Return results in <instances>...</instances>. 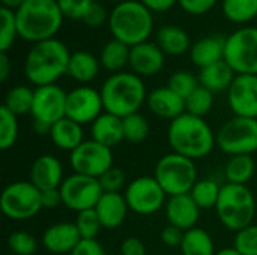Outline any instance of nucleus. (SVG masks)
<instances>
[{
    "label": "nucleus",
    "mask_w": 257,
    "mask_h": 255,
    "mask_svg": "<svg viewBox=\"0 0 257 255\" xmlns=\"http://www.w3.org/2000/svg\"><path fill=\"white\" fill-rule=\"evenodd\" d=\"M199 86V77H194L188 71H176L170 75L167 81V87L179 95L182 99H187Z\"/></svg>",
    "instance_id": "obj_39"
},
{
    "label": "nucleus",
    "mask_w": 257,
    "mask_h": 255,
    "mask_svg": "<svg viewBox=\"0 0 257 255\" xmlns=\"http://www.w3.org/2000/svg\"><path fill=\"white\" fill-rule=\"evenodd\" d=\"M66 96L68 93L57 84L36 87L30 113L33 123L51 128L56 122L66 117Z\"/></svg>",
    "instance_id": "obj_14"
},
{
    "label": "nucleus",
    "mask_w": 257,
    "mask_h": 255,
    "mask_svg": "<svg viewBox=\"0 0 257 255\" xmlns=\"http://www.w3.org/2000/svg\"><path fill=\"white\" fill-rule=\"evenodd\" d=\"M130 51H131V47H128L126 44L117 39L108 41L102 47L101 54H99L101 68H104L105 71L111 74L122 72L123 68L130 65Z\"/></svg>",
    "instance_id": "obj_30"
},
{
    "label": "nucleus",
    "mask_w": 257,
    "mask_h": 255,
    "mask_svg": "<svg viewBox=\"0 0 257 255\" xmlns=\"http://www.w3.org/2000/svg\"><path fill=\"white\" fill-rule=\"evenodd\" d=\"M29 180L39 189H57L63 183V165L53 155H41L38 156L29 173Z\"/></svg>",
    "instance_id": "obj_20"
},
{
    "label": "nucleus",
    "mask_w": 257,
    "mask_h": 255,
    "mask_svg": "<svg viewBox=\"0 0 257 255\" xmlns=\"http://www.w3.org/2000/svg\"><path fill=\"white\" fill-rule=\"evenodd\" d=\"M221 186L223 185H218L214 179H199L193 186L190 195L200 207V210L215 209L221 194Z\"/></svg>",
    "instance_id": "obj_33"
},
{
    "label": "nucleus",
    "mask_w": 257,
    "mask_h": 255,
    "mask_svg": "<svg viewBox=\"0 0 257 255\" xmlns=\"http://www.w3.org/2000/svg\"><path fill=\"white\" fill-rule=\"evenodd\" d=\"M214 107V93L202 86H199L187 99H185V113L205 119Z\"/></svg>",
    "instance_id": "obj_35"
},
{
    "label": "nucleus",
    "mask_w": 257,
    "mask_h": 255,
    "mask_svg": "<svg viewBox=\"0 0 257 255\" xmlns=\"http://www.w3.org/2000/svg\"><path fill=\"white\" fill-rule=\"evenodd\" d=\"M166 54L154 42H143L131 47L130 51V68L139 77H152L161 72L164 68Z\"/></svg>",
    "instance_id": "obj_17"
},
{
    "label": "nucleus",
    "mask_w": 257,
    "mask_h": 255,
    "mask_svg": "<svg viewBox=\"0 0 257 255\" xmlns=\"http://www.w3.org/2000/svg\"><path fill=\"white\" fill-rule=\"evenodd\" d=\"M95 212L101 221L102 228L114 230L125 222L126 215L130 212V207L126 204L123 194H120V192H104L102 197L99 198L96 207H95Z\"/></svg>",
    "instance_id": "obj_22"
},
{
    "label": "nucleus",
    "mask_w": 257,
    "mask_h": 255,
    "mask_svg": "<svg viewBox=\"0 0 257 255\" xmlns=\"http://www.w3.org/2000/svg\"><path fill=\"white\" fill-rule=\"evenodd\" d=\"M104 104L101 92L90 86H78L68 92L66 96V117L80 123L92 125L102 113Z\"/></svg>",
    "instance_id": "obj_15"
},
{
    "label": "nucleus",
    "mask_w": 257,
    "mask_h": 255,
    "mask_svg": "<svg viewBox=\"0 0 257 255\" xmlns=\"http://www.w3.org/2000/svg\"><path fill=\"white\" fill-rule=\"evenodd\" d=\"M184 233L181 228L167 224L163 230H161V242L163 245L169 246V248H179L184 239Z\"/></svg>",
    "instance_id": "obj_47"
},
{
    "label": "nucleus",
    "mask_w": 257,
    "mask_h": 255,
    "mask_svg": "<svg viewBox=\"0 0 257 255\" xmlns=\"http://www.w3.org/2000/svg\"><path fill=\"white\" fill-rule=\"evenodd\" d=\"M81 240L75 222H57L45 228L41 237L42 246L51 254H71Z\"/></svg>",
    "instance_id": "obj_19"
},
{
    "label": "nucleus",
    "mask_w": 257,
    "mask_h": 255,
    "mask_svg": "<svg viewBox=\"0 0 257 255\" xmlns=\"http://www.w3.org/2000/svg\"><path fill=\"white\" fill-rule=\"evenodd\" d=\"M148 255H149V254H148Z\"/></svg>",
    "instance_id": "obj_56"
},
{
    "label": "nucleus",
    "mask_w": 257,
    "mask_h": 255,
    "mask_svg": "<svg viewBox=\"0 0 257 255\" xmlns=\"http://www.w3.org/2000/svg\"><path fill=\"white\" fill-rule=\"evenodd\" d=\"M18 116L5 105L0 107V149L9 150L18 140Z\"/></svg>",
    "instance_id": "obj_36"
},
{
    "label": "nucleus",
    "mask_w": 257,
    "mask_h": 255,
    "mask_svg": "<svg viewBox=\"0 0 257 255\" xmlns=\"http://www.w3.org/2000/svg\"><path fill=\"white\" fill-rule=\"evenodd\" d=\"M182 255H215V243L211 234L200 228L194 227L184 233V239L181 243Z\"/></svg>",
    "instance_id": "obj_31"
},
{
    "label": "nucleus",
    "mask_w": 257,
    "mask_h": 255,
    "mask_svg": "<svg viewBox=\"0 0 257 255\" xmlns=\"http://www.w3.org/2000/svg\"><path fill=\"white\" fill-rule=\"evenodd\" d=\"M50 140L51 143L63 152H74L83 141H84V131L83 125L63 117L62 120L56 122L50 128Z\"/></svg>",
    "instance_id": "obj_25"
},
{
    "label": "nucleus",
    "mask_w": 257,
    "mask_h": 255,
    "mask_svg": "<svg viewBox=\"0 0 257 255\" xmlns=\"http://www.w3.org/2000/svg\"><path fill=\"white\" fill-rule=\"evenodd\" d=\"M215 255H241V252L235 248V246H227V248H221L218 249Z\"/></svg>",
    "instance_id": "obj_54"
},
{
    "label": "nucleus",
    "mask_w": 257,
    "mask_h": 255,
    "mask_svg": "<svg viewBox=\"0 0 257 255\" xmlns=\"http://www.w3.org/2000/svg\"><path fill=\"white\" fill-rule=\"evenodd\" d=\"M108 14H107V9L98 3V2H93V5L89 8V11L86 12L83 21L89 26V27H101L104 23L108 21Z\"/></svg>",
    "instance_id": "obj_45"
},
{
    "label": "nucleus",
    "mask_w": 257,
    "mask_h": 255,
    "mask_svg": "<svg viewBox=\"0 0 257 255\" xmlns=\"http://www.w3.org/2000/svg\"><path fill=\"white\" fill-rule=\"evenodd\" d=\"M233 246L241 255H257V224H251L235 234Z\"/></svg>",
    "instance_id": "obj_42"
},
{
    "label": "nucleus",
    "mask_w": 257,
    "mask_h": 255,
    "mask_svg": "<svg viewBox=\"0 0 257 255\" xmlns=\"http://www.w3.org/2000/svg\"><path fill=\"white\" fill-rule=\"evenodd\" d=\"M8 248L15 255H33L38 249V240L27 231H14L8 237Z\"/></svg>",
    "instance_id": "obj_41"
},
{
    "label": "nucleus",
    "mask_w": 257,
    "mask_h": 255,
    "mask_svg": "<svg viewBox=\"0 0 257 255\" xmlns=\"http://www.w3.org/2000/svg\"><path fill=\"white\" fill-rule=\"evenodd\" d=\"M75 225L80 231L81 239H96L102 228L95 209H89V210L77 213Z\"/></svg>",
    "instance_id": "obj_40"
},
{
    "label": "nucleus",
    "mask_w": 257,
    "mask_h": 255,
    "mask_svg": "<svg viewBox=\"0 0 257 255\" xmlns=\"http://www.w3.org/2000/svg\"><path fill=\"white\" fill-rule=\"evenodd\" d=\"M69 59L68 47L56 38L33 44L24 59L26 78L36 87L56 84L68 74Z\"/></svg>",
    "instance_id": "obj_2"
},
{
    "label": "nucleus",
    "mask_w": 257,
    "mask_h": 255,
    "mask_svg": "<svg viewBox=\"0 0 257 255\" xmlns=\"http://www.w3.org/2000/svg\"><path fill=\"white\" fill-rule=\"evenodd\" d=\"M151 12H166L178 3V0H140Z\"/></svg>",
    "instance_id": "obj_51"
},
{
    "label": "nucleus",
    "mask_w": 257,
    "mask_h": 255,
    "mask_svg": "<svg viewBox=\"0 0 257 255\" xmlns=\"http://www.w3.org/2000/svg\"><path fill=\"white\" fill-rule=\"evenodd\" d=\"M98 180H99V185L102 188V192H120L125 186L126 177H125L123 170L113 165Z\"/></svg>",
    "instance_id": "obj_44"
},
{
    "label": "nucleus",
    "mask_w": 257,
    "mask_h": 255,
    "mask_svg": "<svg viewBox=\"0 0 257 255\" xmlns=\"http://www.w3.org/2000/svg\"><path fill=\"white\" fill-rule=\"evenodd\" d=\"M256 173V162L253 155H236L229 156V161L224 165V179L226 183L233 185H248Z\"/></svg>",
    "instance_id": "obj_29"
},
{
    "label": "nucleus",
    "mask_w": 257,
    "mask_h": 255,
    "mask_svg": "<svg viewBox=\"0 0 257 255\" xmlns=\"http://www.w3.org/2000/svg\"><path fill=\"white\" fill-rule=\"evenodd\" d=\"M217 147L229 155L257 153V119L233 116L217 132Z\"/></svg>",
    "instance_id": "obj_8"
},
{
    "label": "nucleus",
    "mask_w": 257,
    "mask_h": 255,
    "mask_svg": "<svg viewBox=\"0 0 257 255\" xmlns=\"http://www.w3.org/2000/svg\"><path fill=\"white\" fill-rule=\"evenodd\" d=\"M69 164L74 173L99 179L113 167V152L92 138L84 140L74 152H71Z\"/></svg>",
    "instance_id": "obj_13"
},
{
    "label": "nucleus",
    "mask_w": 257,
    "mask_h": 255,
    "mask_svg": "<svg viewBox=\"0 0 257 255\" xmlns=\"http://www.w3.org/2000/svg\"><path fill=\"white\" fill-rule=\"evenodd\" d=\"M218 0H178L181 8L190 15H203L209 12Z\"/></svg>",
    "instance_id": "obj_46"
},
{
    "label": "nucleus",
    "mask_w": 257,
    "mask_h": 255,
    "mask_svg": "<svg viewBox=\"0 0 257 255\" xmlns=\"http://www.w3.org/2000/svg\"><path fill=\"white\" fill-rule=\"evenodd\" d=\"M69 255H105V249L96 239H81Z\"/></svg>",
    "instance_id": "obj_48"
},
{
    "label": "nucleus",
    "mask_w": 257,
    "mask_h": 255,
    "mask_svg": "<svg viewBox=\"0 0 257 255\" xmlns=\"http://www.w3.org/2000/svg\"><path fill=\"white\" fill-rule=\"evenodd\" d=\"M0 17H2L0 53H8V50L12 48V45H14L17 36H18L15 11L8 9V8H0Z\"/></svg>",
    "instance_id": "obj_38"
},
{
    "label": "nucleus",
    "mask_w": 257,
    "mask_h": 255,
    "mask_svg": "<svg viewBox=\"0 0 257 255\" xmlns=\"http://www.w3.org/2000/svg\"><path fill=\"white\" fill-rule=\"evenodd\" d=\"M224 17L236 24H245L257 17V0H223Z\"/></svg>",
    "instance_id": "obj_34"
},
{
    "label": "nucleus",
    "mask_w": 257,
    "mask_h": 255,
    "mask_svg": "<svg viewBox=\"0 0 257 255\" xmlns=\"http://www.w3.org/2000/svg\"><path fill=\"white\" fill-rule=\"evenodd\" d=\"M227 104L233 116L257 119V75H236L227 90Z\"/></svg>",
    "instance_id": "obj_16"
},
{
    "label": "nucleus",
    "mask_w": 257,
    "mask_h": 255,
    "mask_svg": "<svg viewBox=\"0 0 257 255\" xmlns=\"http://www.w3.org/2000/svg\"><path fill=\"white\" fill-rule=\"evenodd\" d=\"M146 105L152 114L170 122L185 113V99H182L167 86L154 89L148 95Z\"/></svg>",
    "instance_id": "obj_21"
},
{
    "label": "nucleus",
    "mask_w": 257,
    "mask_h": 255,
    "mask_svg": "<svg viewBox=\"0 0 257 255\" xmlns=\"http://www.w3.org/2000/svg\"><path fill=\"white\" fill-rule=\"evenodd\" d=\"M224 60L236 75H257V27H241L226 38Z\"/></svg>",
    "instance_id": "obj_10"
},
{
    "label": "nucleus",
    "mask_w": 257,
    "mask_h": 255,
    "mask_svg": "<svg viewBox=\"0 0 257 255\" xmlns=\"http://www.w3.org/2000/svg\"><path fill=\"white\" fill-rule=\"evenodd\" d=\"M108 2H113V3L117 5V3H122V2H126V0H108Z\"/></svg>",
    "instance_id": "obj_55"
},
{
    "label": "nucleus",
    "mask_w": 257,
    "mask_h": 255,
    "mask_svg": "<svg viewBox=\"0 0 257 255\" xmlns=\"http://www.w3.org/2000/svg\"><path fill=\"white\" fill-rule=\"evenodd\" d=\"M2 213L12 221H27L42 210L41 191L30 180L9 183L0 195Z\"/></svg>",
    "instance_id": "obj_9"
},
{
    "label": "nucleus",
    "mask_w": 257,
    "mask_h": 255,
    "mask_svg": "<svg viewBox=\"0 0 257 255\" xmlns=\"http://www.w3.org/2000/svg\"><path fill=\"white\" fill-rule=\"evenodd\" d=\"M41 204L42 209H56L62 204V195L59 188L57 189H47L41 191Z\"/></svg>",
    "instance_id": "obj_50"
},
{
    "label": "nucleus",
    "mask_w": 257,
    "mask_h": 255,
    "mask_svg": "<svg viewBox=\"0 0 257 255\" xmlns=\"http://www.w3.org/2000/svg\"><path fill=\"white\" fill-rule=\"evenodd\" d=\"M164 210L167 222L170 225H175L182 231H188L197 227L200 218V207L196 204L190 194L169 197Z\"/></svg>",
    "instance_id": "obj_18"
},
{
    "label": "nucleus",
    "mask_w": 257,
    "mask_h": 255,
    "mask_svg": "<svg viewBox=\"0 0 257 255\" xmlns=\"http://www.w3.org/2000/svg\"><path fill=\"white\" fill-rule=\"evenodd\" d=\"M99 68H101L99 59H96L89 51L80 50V51L71 53L66 75H69L77 83L86 86L87 83L96 78V75L99 74Z\"/></svg>",
    "instance_id": "obj_27"
},
{
    "label": "nucleus",
    "mask_w": 257,
    "mask_h": 255,
    "mask_svg": "<svg viewBox=\"0 0 257 255\" xmlns=\"http://www.w3.org/2000/svg\"><path fill=\"white\" fill-rule=\"evenodd\" d=\"M157 44L166 56H172V57L185 54L191 48L188 33L182 27L173 24L163 26L158 30Z\"/></svg>",
    "instance_id": "obj_28"
},
{
    "label": "nucleus",
    "mask_w": 257,
    "mask_h": 255,
    "mask_svg": "<svg viewBox=\"0 0 257 255\" xmlns=\"http://www.w3.org/2000/svg\"><path fill=\"white\" fill-rule=\"evenodd\" d=\"M167 141L172 152L196 161L208 156L214 150L217 146V134L205 119L184 113L170 122Z\"/></svg>",
    "instance_id": "obj_1"
},
{
    "label": "nucleus",
    "mask_w": 257,
    "mask_h": 255,
    "mask_svg": "<svg viewBox=\"0 0 257 255\" xmlns=\"http://www.w3.org/2000/svg\"><path fill=\"white\" fill-rule=\"evenodd\" d=\"M122 123H123V138H125V141L133 143V144H139V143H143L148 138V135H149V122L143 114H140V113L130 114V116L122 119Z\"/></svg>",
    "instance_id": "obj_37"
},
{
    "label": "nucleus",
    "mask_w": 257,
    "mask_h": 255,
    "mask_svg": "<svg viewBox=\"0 0 257 255\" xmlns=\"http://www.w3.org/2000/svg\"><path fill=\"white\" fill-rule=\"evenodd\" d=\"M11 69H12V65H11V60L8 57V53H0V80L2 81L8 80Z\"/></svg>",
    "instance_id": "obj_52"
},
{
    "label": "nucleus",
    "mask_w": 257,
    "mask_h": 255,
    "mask_svg": "<svg viewBox=\"0 0 257 255\" xmlns=\"http://www.w3.org/2000/svg\"><path fill=\"white\" fill-rule=\"evenodd\" d=\"M108 27L113 39H117L128 47L148 42L152 29V12L140 0H126L117 3L108 17Z\"/></svg>",
    "instance_id": "obj_5"
},
{
    "label": "nucleus",
    "mask_w": 257,
    "mask_h": 255,
    "mask_svg": "<svg viewBox=\"0 0 257 255\" xmlns=\"http://www.w3.org/2000/svg\"><path fill=\"white\" fill-rule=\"evenodd\" d=\"M224 51L226 38L221 35H212L196 41L190 48V57L196 66L203 69L209 65L224 60Z\"/></svg>",
    "instance_id": "obj_23"
},
{
    "label": "nucleus",
    "mask_w": 257,
    "mask_h": 255,
    "mask_svg": "<svg viewBox=\"0 0 257 255\" xmlns=\"http://www.w3.org/2000/svg\"><path fill=\"white\" fill-rule=\"evenodd\" d=\"M154 177L161 185L167 197L190 194L197 179V167L193 159L170 152L158 159Z\"/></svg>",
    "instance_id": "obj_7"
},
{
    "label": "nucleus",
    "mask_w": 257,
    "mask_h": 255,
    "mask_svg": "<svg viewBox=\"0 0 257 255\" xmlns=\"http://www.w3.org/2000/svg\"><path fill=\"white\" fill-rule=\"evenodd\" d=\"M120 254L122 255H148L146 254V246L142 239L139 237H126L120 243Z\"/></svg>",
    "instance_id": "obj_49"
},
{
    "label": "nucleus",
    "mask_w": 257,
    "mask_h": 255,
    "mask_svg": "<svg viewBox=\"0 0 257 255\" xmlns=\"http://www.w3.org/2000/svg\"><path fill=\"white\" fill-rule=\"evenodd\" d=\"M123 197L131 212L148 216L166 207L167 194L154 176H140L125 186Z\"/></svg>",
    "instance_id": "obj_11"
},
{
    "label": "nucleus",
    "mask_w": 257,
    "mask_h": 255,
    "mask_svg": "<svg viewBox=\"0 0 257 255\" xmlns=\"http://www.w3.org/2000/svg\"><path fill=\"white\" fill-rule=\"evenodd\" d=\"M57 5L65 18L83 21L86 12L93 5V0H57Z\"/></svg>",
    "instance_id": "obj_43"
},
{
    "label": "nucleus",
    "mask_w": 257,
    "mask_h": 255,
    "mask_svg": "<svg viewBox=\"0 0 257 255\" xmlns=\"http://www.w3.org/2000/svg\"><path fill=\"white\" fill-rule=\"evenodd\" d=\"M215 212L223 227L238 233L253 224L256 216L254 194L245 185L224 183Z\"/></svg>",
    "instance_id": "obj_6"
},
{
    "label": "nucleus",
    "mask_w": 257,
    "mask_h": 255,
    "mask_svg": "<svg viewBox=\"0 0 257 255\" xmlns=\"http://www.w3.org/2000/svg\"><path fill=\"white\" fill-rule=\"evenodd\" d=\"M235 77V71L227 65L226 60H221L200 69L199 83L202 87L211 90L212 93H221L230 89Z\"/></svg>",
    "instance_id": "obj_26"
},
{
    "label": "nucleus",
    "mask_w": 257,
    "mask_h": 255,
    "mask_svg": "<svg viewBox=\"0 0 257 255\" xmlns=\"http://www.w3.org/2000/svg\"><path fill=\"white\" fill-rule=\"evenodd\" d=\"M90 137L93 141H96L108 149L119 146L122 141H125L122 117H117L114 114L104 111L90 125Z\"/></svg>",
    "instance_id": "obj_24"
},
{
    "label": "nucleus",
    "mask_w": 257,
    "mask_h": 255,
    "mask_svg": "<svg viewBox=\"0 0 257 255\" xmlns=\"http://www.w3.org/2000/svg\"><path fill=\"white\" fill-rule=\"evenodd\" d=\"M0 2H2V8H8L12 11H17L24 3V0H0Z\"/></svg>",
    "instance_id": "obj_53"
},
{
    "label": "nucleus",
    "mask_w": 257,
    "mask_h": 255,
    "mask_svg": "<svg viewBox=\"0 0 257 255\" xmlns=\"http://www.w3.org/2000/svg\"><path fill=\"white\" fill-rule=\"evenodd\" d=\"M104 110L117 117H126L139 113L148 99L146 86L142 77L134 72L111 74L99 89Z\"/></svg>",
    "instance_id": "obj_4"
},
{
    "label": "nucleus",
    "mask_w": 257,
    "mask_h": 255,
    "mask_svg": "<svg viewBox=\"0 0 257 255\" xmlns=\"http://www.w3.org/2000/svg\"><path fill=\"white\" fill-rule=\"evenodd\" d=\"M59 191L62 195V206L75 213L95 209L104 194L98 179L77 173L65 177Z\"/></svg>",
    "instance_id": "obj_12"
},
{
    "label": "nucleus",
    "mask_w": 257,
    "mask_h": 255,
    "mask_svg": "<svg viewBox=\"0 0 257 255\" xmlns=\"http://www.w3.org/2000/svg\"><path fill=\"white\" fill-rule=\"evenodd\" d=\"M33 96H35L33 89L21 84L14 86L6 92L3 105L18 117L24 114H30L33 107Z\"/></svg>",
    "instance_id": "obj_32"
},
{
    "label": "nucleus",
    "mask_w": 257,
    "mask_h": 255,
    "mask_svg": "<svg viewBox=\"0 0 257 255\" xmlns=\"http://www.w3.org/2000/svg\"><path fill=\"white\" fill-rule=\"evenodd\" d=\"M18 36L27 42L53 39L63 24L57 0H24L15 11Z\"/></svg>",
    "instance_id": "obj_3"
}]
</instances>
